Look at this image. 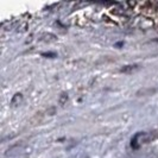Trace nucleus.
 <instances>
[{
  "label": "nucleus",
  "mask_w": 158,
  "mask_h": 158,
  "mask_svg": "<svg viewBox=\"0 0 158 158\" xmlns=\"http://www.w3.org/2000/svg\"><path fill=\"white\" fill-rule=\"evenodd\" d=\"M138 68V65H126V67H124L123 69L120 71H124V73H126V71H131V70H135Z\"/></svg>",
  "instance_id": "obj_1"
},
{
  "label": "nucleus",
  "mask_w": 158,
  "mask_h": 158,
  "mask_svg": "<svg viewBox=\"0 0 158 158\" xmlns=\"http://www.w3.org/2000/svg\"><path fill=\"white\" fill-rule=\"evenodd\" d=\"M43 56H52V57H55V54H52V52H48V54H43Z\"/></svg>",
  "instance_id": "obj_2"
}]
</instances>
